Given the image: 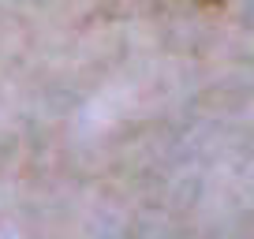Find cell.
I'll return each mask as SVG.
<instances>
[{"mask_svg": "<svg viewBox=\"0 0 254 239\" xmlns=\"http://www.w3.org/2000/svg\"><path fill=\"white\" fill-rule=\"evenodd\" d=\"M194 4H202V8H221V4H228V0H194Z\"/></svg>", "mask_w": 254, "mask_h": 239, "instance_id": "6da1fadb", "label": "cell"}]
</instances>
